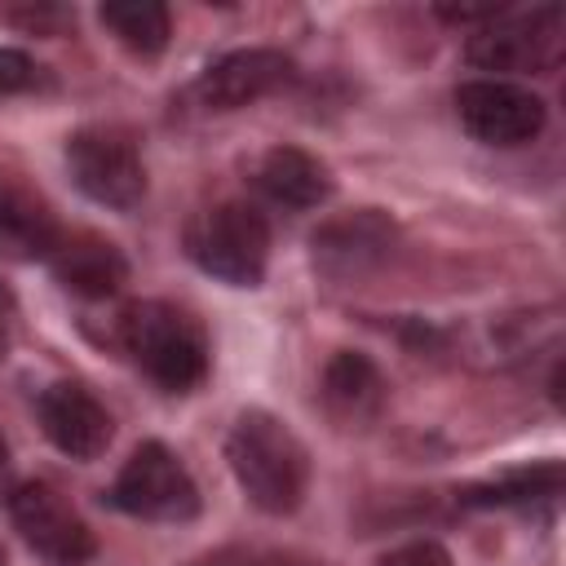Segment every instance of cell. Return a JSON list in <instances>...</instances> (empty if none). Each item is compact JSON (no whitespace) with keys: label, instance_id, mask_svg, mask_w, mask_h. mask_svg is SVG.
I'll return each instance as SVG.
<instances>
[{"label":"cell","instance_id":"obj_20","mask_svg":"<svg viewBox=\"0 0 566 566\" xmlns=\"http://www.w3.org/2000/svg\"><path fill=\"white\" fill-rule=\"evenodd\" d=\"M13 495V464H9V447H4V438H0V504Z\"/></svg>","mask_w":566,"mask_h":566},{"label":"cell","instance_id":"obj_23","mask_svg":"<svg viewBox=\"0 0 566 566\" xmlns=\"http://www.w3.org/2000/svg\"><path fill=\"white\" fill-rule=\"evenodd\" d=\"M4 301H9V292H4V287H0V305H4Z\"/></svg>","mask_w":566,"mask_h":566},{"label":"cell","instance_id":"obj_19","mask_svg":"<svg viewBox=\"0 0 566 566\" xmlns=\"http://www.w3.org/2000/svg\"><path fill=\"white\" fill-rule=\"evenodd\" d=\"M380 566H451V557H447L442 544L416 539V544H402V548H394L389 557H380Z\"/></svg>","mask_w":566,"mask_h":566},{"label":"cell","instance_id":"obj_6","mask_svg":"<svg viewBox=\"0 0 566 566\" xmlns=\"http://www.w3.org/2000/svg\"><path fill=\"white\" fill-rule=\"evenodd\" d=\"M111 504L142 522H186L199 513V486L164 442H142L119 469Z\"/></svg>","mask_w":566,"mask_h":566},{"label":"cell","instance_id":"obj_24","mask_svg":"<svg viewBox=\"0 0 566 566\" xmlns=\"http://www.w3.org/2000/svg\"><path fill=\"white\" fill-rule=\"evenodd\" d=\"M0 566H4V548H0Z\"/></svg>","mask_w":566,"mask_h":566},{"label":"cell","instance_id":"obj_3","mask_svg":"<svg viewBox=\"0 0 566 566\" xmlns=\"http://www.w3.org/2000/svg\"><path fill=\"white\" fill-rule=\"evenodd\" d=\"M186 252L203 274L230 287H256L270 261V226L252 203L230 199V203L203 208L186 226Z\"/></svg>","mask_w":566,"mask_h":566},{"label":"cell","instance_id":"obj_16","mask_svg":"<svg viewBox=\"0 0 566 566\" xmlns=\"http://www.w3.org/2000/svg\"><path fill=\"white\" fill-rule=\"evenodd\" d=\"M97 18L124 49H133L142 57H155L168 49L172 22H168V9L159 0H111L97 9Z\"/></svg>","mask_w":566,"mask_h":566},{"label":"cell","instance_id":"obj_15","mask_svg":"<svg viewBox=\"0 0 566 566\" xmlns=\"http://www.w3.org/2000/svg\"><path fill=\"white\" fill-rule=\"evenodd\" d=\"M57 234H62L57 221L49 217V208L35 195L0 181V256H13V261L44 256L49 261Z\"/></svg>","mask_w":566,"mask_h":566},{"label":"cell","instance_id":"obj_10","mask_svg":"<svg viewBox=\"0 0 566 566\" xmlns=\"http://www.w3.org/2000/svg\"><path fill=\"white\" fill-rule=\"evenodd\" d=\"M287 80H292V57L287 53H279V49H234L199 75L195 93L208 111H239V106H252V102L270 97Z\"/></svg>","mask_w":566,"mask_h":566},{"label":"cell","instance_id":"obj_18","mask_svg":"<svg viewBox=\"0 0 566 566\" xmlns=\"http://www.w3.org/2000/svg\"><path fill=\"white\" fill-rule=\"evenodd\" d=\"M35 84V62L22 49H0V97H18Z\"/></svg>","mask_w":566,"mask_h":566},{"label":"cell","instance_id":"obj_1","mask_svg":"<svg viewBox=\"0 0 566 566\" xmlns=\"http://www.w3.org/2000/svg\"><path fill=\"white\" fill-rule=\"evenodd\" d=\"M226 460L234 482L243 486V495L261 509V513H292L305 500L310 486V455L301 447V438L270 411H243L230 424L226 438Z\"/></svg>","mask_w":566,"mask_h":566},{"label":"cell","instance_id":"obj_4","mask_svg":"<svg viewBox=\"0 0 566 566\" xmlns=\"http://www.w3.org/2000/svg\"><path fill=\"white\" fill-rule=\"evenodd\" d=\"M562 27L566 13L562 4H535V9H500L491 22H482L469 44L464 57L478 71H495L500 75H535L557 66L562 57Z\"/></svg>","mask_w":566,"mask_h":566},{"label":"cell","instance_id":"obj_17","mask_svg":"<svg viewBox=\"0 0 566 566\" xmlns=\"http://www.w3.org/2000/svg\"><path fill=\"white\" fill-rule=\"evenodd\" d=\"M557 491H562V464L548 460V464H535V469L504 473L486 486H469L460 500L464 504H531V500H553Z\"/></svg>","mask_w":566,"mask_h":566},{"label":"cell","instance_id":"obj_7","mask_svg":"<svg viewBox=\"0 0 566 566\" xmlns=\"http://www.w3.org/2000/svg\"><path fill=\"white\" fill-rule=\"evenodd\" d=\"M455 115L464 133L482 146H526L544 133V102L513 80H469L455 88Z\"/></svg>","mask_w":566,"mask_h":566},{"label":"cell","instance_id":"obj_9","mask_svg":"<svg viewBox=\"0 0 566 566\" xmlns=\"http://www.w3.org/2000/svg\"><path fill=\"white\" fill-rule=\"evenodd\" d=\"M35 411H40L44 438H49L62 455H71V460H97V455L111 447V433H115L111 411H106L84 385H75V380L49 385V389L40 394Z\"/></svg>","mask_w":566,"mask_h":566},{"label":"cell","instance_id":"obj_14","mask_svg":"<svg viewBox=\"0 0 566 566\" xmlns=\"http://www.w3.org/2000/svg\"><path fill=\"white\" fill-rule=\"evenodd\" d=\"M323 402L340 424H367L385 402V380L371 358L340 349L323 371Z\"/></svg>","mask_w":566,"mask_h":566},{"label":"cell","instance_id":"obj_8","mask_svg":"<svg viewBox=\"0 0 566 566\" xmlns=\"http://www.w3.org/2000/svg\"><path fill=\"white\" fill-rule=\"evenodd\" d=\"M9 513L18 535L53 566H84L97 553V539L88 522L49 486V482H22L9 495Z\"/></svg>","mask_w":566,"mask_h":566},{"label":"cell","instance_id":"obj_5","mask_svg":"<svg viewBox=\"0 0 566 566\" xmlns=\"http://www.w3.org/2000/svg\"><path fill=\"white\" fill-rule=\"evenodd\" d=\"M66 168L71 181L102 208L133 212L146 199V164L137 142L124 128H80L66 142Z\"/></svg>","mask_w":566,"mask_h":566},{"label":"cell","instance_id":"obj_11","mask_svg":"<svg viewBox=\"0 0 566 566\" xmlns=\"http://www.w3.org/2000/svg\"><path fill=\"white\" fill-rule=\"evenodd\" d=\"M49 265L57 274V283L84 301H106L115 296L124 283H128V261L115 243L88 234V230H75V234H57L53 252H49Z\"/></svg>","mask_w":566,"mask_h":566},{"label":"cell","instance_id":"obj_22","mask_svg":"<svg viewBox=\"0 0 566 566\" xmlns=\"http://www.w3.org/2000/svg\"><path fill=\"white\" fill-rule=\"evenodd\" d=\"M0 354H4V323H0Z\"/></svg>","mask_w":566,"mask_h":566},{"label":"cell","instance_id":"obj_13","mask_svg":"<svg viewBox=\"0 0 566 566\" xmlns=\"http://www.w3.org/2000/svg\"><path fill=\"white\" fill-rule=\"evenodd\" d=\"M256 186H261L274 203L296 208V212L318 208V203L332 199V172H327L314 155H305V150H296V146H274V150H265V159L256 164Z\"/></svg>","mask_w":566,"mask_h":566},{"label":"cell","instance_id":"obj_2","mask_svg":"<svg viewBox=\"0 0 566 566\" xmlns=\"http://www.w3.org/2000/svg\"><path fill=\"white\" fill-rule=\"evenodd\" d=\"M119 345L128 358L168 394H186L208 376V340L203 327L168 305V301H137L119 318Z\"/></svg>","mask_w":566,"mask_h":566},{"label":"cell","instance_id":"obj_21","mask_svg":"<svg viewBox=\"0 0 566 566\" xmlns=\"http://www.w3.org/2000/svg\"><path fill=\"white\" fill-rule=\"evenodd\" d=\"M199 566H248V562H239V557L221 553V557H208V562H199Z\"/></svg>","mask_w":566,"mask_h":566},{"label":"cell","instance_id":"obj_12","mask_svg":"<svg viewBox=\"0 0 566 566\" xmlns=\"http://www.w3.org/2000/svg\"><path fill=\"white\" fill-rule=\"evenodd\" d=\"M389 239H394L389 221L367 208V212H354L345 221L323 226L314 234V261L327 274H363L367 265H376L389 252Z\"/></svg>","mask_w":566,"mask_h":566}]
</instances>
